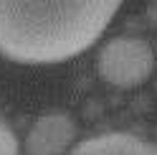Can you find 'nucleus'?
<instances>
[{
  "label": "nucleus",
  "mask_w": 157,
  "mask_h": 155,
  "mask_svg": "<svg viewBox=\"0 0 157 155\" xmlns=\"http://www.w3.org/2000/svg\"><path fill=\"white\" fill-rule=\"evenodd\" d=\"M152 69V46L137 36H114L99 48V56H96L99 76L119 89H132V86L147 81Z\"/></svg>",
  "instance_id": "f03ea898"
},
{
  "label": "nucleus",
  "mask_w": 157,
  "mask_h": 155,
  "mask_svg": "<svg viewBox=\"0 0 157 155\" xmlns=\"http://www.w3.org/2000/svg\"><path fill=\"white\" fill-rule=\"evenodd\" d=\"M76 140V122L66 112L41 114L25 135V155H68Z\"/></svg>",
  "instance_id": "7ed1b4c3"
},
{
  "label": "nucleus",
  "mask_w": 157,
  "mask_h": 155,
  "mask_svg": "<svg viewBox=\"0 0 157 155\" xmlns=\"http://www.w3.org/2000/svg\"><path fill=\"white\" fill-rule=\"evenodd\" d=\"M0 155H18V140L3 120H0Z\"/></svg>",
  "instance_id": "39448f33"
},
{
  "label": "nucleus",
  "mask_w": 157,
  "mask_h": 155,
  "mask_svg": "<svg viewBox=\"0 0 157 155\" xmlns=\"http://www.w3.org/2000/svg\"><path fill=\"white\" fill-rule=\"evenodd\" d=\"M68 155H157V145L132 132H101L78 142Z\"/></svg>",
  "instance_id": "20e7f679"
},
{
  "label": "nucleus",
  "mask_w": 157,
  "mask_h": 155,
  "mask_svg": "<svg viewBox=\"0 0 157 155\" xmlns=\"http://www.w3.org/2000/svg\"><path fill=\"white\" fill-rule=\"evenodd\" d=\"M119 10L114 0L5 3L0 0V54L18 64H58L96 43Z\"/></svg>",
  "instance_id": "f257e3e1"
},
{
  "label": "nucleus",
  "mask_w": 157,
  "mask_h": 155,
  "mask_svg": "<svg viewBox=\"0 0 157 155\" xmlns=\"http://www.w3.org/2000/svg\"><path fill=\"white\" fill-rule=\"evenodd\" d=\"M155 89H157V79H155Z\"/></svg>",
  "instance_id": "423d86ee"
}]
</instances>
